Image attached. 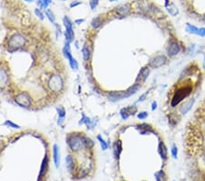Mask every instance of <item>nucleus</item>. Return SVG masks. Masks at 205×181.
<instances>
[{
  "label": "nucleus",
  "mask_w": 205,
  "mask_h": 181,
  "mask_svg": "<svg viewBox=\"0 0 205 181\" xmlns=\"http://www.w3.org/2000/svg\"><path fill=\"white\" fill-rule=\"evenodd\" d=\"M98 140H99V142H100V147H101V148L103 149V150H107L108 149V144H107V142L100 136H98Z\"/></svg>",
  "instance_id": "obj_30"
},
{
  "label": "nucleus",
  "mask_w": 205,
  "mask_h": 181,
  "mask_svg": "<svg viewBox=\"0 0 205 181\" xmlns=\"http://www.w3.org/2000/svg\"><path fill=\"white\" fill-rule=\"evenodd\" d=\"M94 146V142L90 139V138H88L86 137L85 138V147H88V148H90Z\"/></svg>",
  "instance_id": "obj_32"
},
{
  "label": "nucleus",
  "mask_w": 205,
  "mask_h": 181,
  "mask_svg": "<svg viewBox=\"0 0 205 181\" xmlns=\"http://www.w3.org/2000/svg\"><path fill=\"white\" fill-rule=\"evenodd\" d=\"M196 35H199V36H201V37H205V28L199 29Z\"/></svg>",
  "instance_id": "obj_37"
},
{
  "label": "nucleus",
  "mask_w": 205,
  "mask_h": 181,
  "mask_svg": "<svg viewBox=\"0 0 205 181\" xmlns=\"http://www.w3.org/2000/svg\"><path fill=\"white\" fill-rule=\"evenodd\" d=\"M193 103H194V99L193 98L187 100L186 102H184L182 105H180V112L182 113V114H187L190 110V108H191L192 105H193Z\"/></svg>",
  "instance_id": "obj_11"
},
{
  "label": "nucleus",
  "mask_w": 205,
  "mask_h": 181,
  "mask_svg": "<svg viewBox=\"0 0 205 181\" xmlns=\"http://www.w3.org/2000/svg\"><path fill=\"white\" fill-rule=\"evenodd\" d=\"M4 125L5 126H7V127H10V128H14V129H20V126L15 123H13L12 121L10 120H7L6 122L4 123Z\"/></svg>",
  "instance_id": "obj_28"
},
{
  "label": "nucleus",
  "mask_w": 205,
  "mask_h": 181,
  "mask_svg": "<svg viewBox=\"0 0 205 181\" xmlns=\"http://www.w3.org/2000/svg\"><path fill=\"white\" fill-rule=\"evenodd\" d=\"M68 63H69V66L71 67L72 70H78L79 69V63H78V62H77V60L74 58L72 59L71 60H69Z\"/></svg>",
  "instance_id": "obj_31"
},
{
  "label": "nucleus",
  "mask_w": 205,
  "mask_h": 181,
  "mask_svg": "<svg viewBox=\"0 0 205 181\" xmlns=\"http://www.w3.org/2000/svg\"><path fill=\"white\" fill-rule=\"evenodd\" d=\"M149 74H150V69L148 67L143 68V69H141V70L140 71V73H139V79L141 80L142 81H144L147 79Z\"/></svg>",
  "instance_id": "obj_23"
},
{
  "label": "nucleus",
  "mask_w": 205,
  "mask_h": 181,
  "mask_svg": "<svg viewBox=\"0 0 205 181\" xmlns=\"http://www.w3.org/2000/svg\"><path fill=\"white\" fill-rule=\"evenodd\" d=\"M191 91H192L191 83L184 84V85L178 87L176 91L174 92V94L172 98L171 105L172 107L177 106L180 102L183 101L186 97H188V96L191 93Z\"/></svg>",
  "instance_id": "obj_1"
},
{
  "label": "nucleus",
  "mask_w": 205,
  "mask_h": 181,
  "mask_svg": "<svg viewBox=\"0 0 205 181\" xmlns=\"http://www.w3.org/2000/svg\"><path fill=\"white\" fill-rule=\"evenodd\" d=\"M156 108H157V103H156V102H153V103H152V106H151V110L154 111V110L156 109Z\"/></svg>",
  "instance_id": "obj_39"
},
{
  "label": "nucleus",
  "mask_w": 205,
  "mask_h": 181,
  "mask_svg": "<svg viewBox=\"0 0 205 181\" xmlns=\"http://www.w3.org/2000/svg\"><path fill=\"white\" fill-rule=\"evenodd\" d=\"M99 2H100V0H89V6L92 10H94L97 7V6L99 5Z\"/></svg>",
  "instance_id": "obj_33"
},
{
  "label": "nucleus",
  "mask_w": 205,
  "mask_h": 181,
  "mask_svg": "<svg viewBox=\"0 0 205 181\" xmlns=\"http://www.w3.org/2000/svg\"><path fill=\"white\" fill-rule=\"evenodd\" d=\"M83 22H84V19H77V20H75V23L78 24V25H79V24H81Z\"/></svg>",
  "instance_id": "obj_40"
},
{
  "label": "nucleus",
  "mask_w": 205,
  "mask_h": 181,
  "mask_svg": "<svg viewBox=\"0 0 205 181\" xmlns=\"http://www.w3.org/2000/svg\"><path fill=\"white\" fill-rule=\"evenodd\" d=\"M79 125H86L88 126V128H92V127L95 125V124H96V121H93V120H91L90 118L87 117L85 114H83V116H82V118L80 119V121H79Z\"/></svg>",
  "instance_id": "obj_16"
},
{
  "label": "nucleus",
  "mask_w": 205,
  "mask_h": 181,
  "mask_svg": "<svg viewBox=\"0 0 205 181\" xmlns=\"http://www.w3.org/2000/svg\"><path fill=\"white\" fill-rule=\"evenodd\" d=\"M85 136H83L81 135H78V134H73V135H69L66 141L67 144H68L69 148L74 151H79L81 150V148L83 147H85Z\"/></svg>",
  "instance_id": "obj_2"
},
{
  "label": "nucleus",
  "mask_w": 205,
  "mask_h": 181,
  "mask_svg": "<svg viewBox=\"0 0 205 181\" xmlns=\"http://www.w3.org/2000/svg\"><path fill=\"white\" fill-rule=\"evenodd\" d=\"M62 1H67V0H62Z\"/></svg>",
  "instance_id": "obj_44"
},
{
  "label": "nucleus",
  "mask_w": 205,
  "mask_h": 181,
  "mask_svg": "<svg viewBox=\"0 0 205 181\" xmlns=\"http://www.w3.org/2000/svg\"><path fill=\"white\" fill-rule=\"evenodd\" d=\"M82 57H83V59L85 60V62L89 60L90 58V50H89V48L87 44H84V46L82 48Z\"/></svg>",
  "instance_id": "obj_22"
},
{
  "label": "nucleus",
  "mask_w": 205,
  "mask_h": 181,
  "mask_svg": "<svg viewBox=\"0 0 205 181\" xmlns=\"http://www.w3.org/2000/svg\"><path fill=\"white\" fill-rule=\"evenodd\" d=\"M66 166L67 168L68 169L69 172H72L74 170V168H75V162H74V158H73V156L68 155L66 156Z\"/></svg>",
  "instance_id": "obj_17"
},
{
  "label": "nucleus",
  "mask_w": 205,
  "mask_h": 181,
  "mask_svg": "<svg viewBox=\"0 0 205 181\" xmlns=\"http://www.w3.org/2000/svg\"><path fill=\"white\" fill-rule=\"evenodd\" d=\"M198 28L193 26V25H190V24H187L186 26V31L190 34H197V31H198Z\"/></svg>",
  "instance_id": "obj_27"
},
{
  "label": "nucleus",
  "mask_w": 205,
  "mask_h": 181,
  "mask_svg": "<svg viewBox=\"0 0 205 181\" xmlns=\"http://www.w3.org/2000/svg\"><path fill=\"white\" fill-rule=\"evenodd\" d=\"M57 114H58V125H61L62 123H63V121L65 119V116H66V111L63 107H58L57 108Z\"/></svg>",
  "instance_id": "obj_21"
},
{
  "label": "nucleus",
  "mask_w": 205,
  "mask_h": 181,
  "mask_svg": "<svg viewBox=\"0 0 205 181\" xmlns=\"http://www.w3.org/2000/svg\"><path fill=\"white\" fill-rule=\"evenodd\" d=\"M27 40L23 35L14 34L8 41V46L11 49H20V48L25 46Z\"/></svg>",
  "instance_id": "obj_4"
},
{
  "label": "nucleus",
  "mask_w": 205,
  "mask_h": 181,
  "mask_svg": "<svg viewBox=\"0 0 205 181\" xmlns=\"http://www.w3.org/2000/svg\"><path fill=\"white\" fill-rule=\"evenodd\" d=\"M180 51V46L176 40H172L169 44L167 48V54L169 57H174L176 56Z\"/></svg>",
  "instance_id": "obj_9"
},
{
  "label": "nucleus",
  "mask_w": 205,
  "mask_h": 181,
  "mask_svg": "<svg viewBox=\"0 0 205 181\" xmlns=\"http://www.w3.org/2000/svg\"><path fill=\"white\" fill-rule=\"evenodd\" d=\"M159 153H160V155L161 156L162 159H167V156H168V150H167V147L164 144L163 142H161L160 144H159Z\"/></svg>",
  "instance_id": "obj_20"
},
{
  "label": "nucleus",
  "mask_w": 205,
  "mask_h": 181,
  "mask_svg": "<svg viewBox=\"0 0 205 181\" xmlns=\"http://www.w3.org/2000/svg\"><path fill=\"white\" fill-rule=\"evenodd\" d=\"M63 23H64V26L66 28V31H65L66 40H67V42L70 43L74 40V38H75L74 30H73V28H72V22L68 17H65L63 19Z\"/></svg>",
  "instance_id": "obj_5"
},
{
  "label": "nucleus",
  "mask_w": 205,
  "mask_h": 181,
  "mask_svg": "<svg viewBox=\"0 0 205 181\" xmlns=\"http://www.w3.org/2000/svg\"><path fill=\"white\" fill-rule=\"evenodd\" d=\"M155 179H156V181H166L167 180V176H166V174L164 173V171H162V170H161V171H159V172H157V173H155Z\"/></svg>",
  "instance_id": "obj_25"
},
{
  "label": "nucleus",
  "mask_w": 205,
  "mask_h": 181,
  "mask_svg": "<svg viewBox=\"0 0 205 181\" xmlns=\"http://www.w3.org/2000/svg\"><path fill=\"white\" fill-rule=\"evenodd\" d=\"M129 6L128 4L126 5H119L116 7V12L117 14L120 17H125L129 13Z\"/></svg>",
  "instance_id": "obj_13"
},
{
  "label": "nucleus",
  "mask_w": 205,
  "mask_h": 181,
  "mask_svg": "<svg viewBox=\"0 0 205 181\" xmlns=\"http://www.w3.org/2000/svg\"><path fill=\"white\" fill-rule=\"evenodd\" d=\"M110 1H115V0H110Z\"/></svg>",
  "instance_id": "obj_43"
},
{
  "label": "nucleus",
  "mask_w": 205,
  "mask_h": 181,
  "mask_svg": "<svg viewBox=\"0 0 205 181\" xmlns=\"http://www.w3.org/2000/svg\"><path fill=\"white\" fill-rule=\"evenodd\" d=\"M203 21H204V22H205V15H204V16H203Z\"/></svg>",
  "instance_id": "obj_42"
},
{
  "label": "nucleus",
  "mask_w": 205,
  "mask_h": 181,
  "mask_svg": "<svg viewBox=\"0 0 205 181\" xmlns=\"http://www.w3.org/2000/svg\"><path fill=\"white\" fill-rule=\"evenodd\" d=\"M47 166H49V158L46 155L45 158L43 159L42 161V164H41V167H40V172H39V180L38 181H40L42 179V177L45 176L47 170Z\"/></svg>",
  "instance_id": "obj_14"
},
{
  "label": "nucleus",
  "mask_w": 205,
  "mask_h": 181,
  "mask_svg": "<svg viewBox=\"0 0 205 181\" xmlns=\"http://www.w3.org/2000/svg\"><path fill=\"white\" fill-rule=\"evenodd\" d=\"M8 81V76L6 70H0V88H3L7 85Z\"/></svg>",
  "instance_id": "obj_18"
},
{
  "label": "nucleus",
  "mask_w": 205,
  "mask_h": 181,
  "mask_svg": "<svg viewBox=\"0 0 205 181\" xmlns=\"http://www.w3.org/2000/svg\"><path fill=\"white\" fill-rule=\"evenodd\" d=\"M102 23H103L102 18L99 17V18H94V19L92 20V22H91V26H92L94 29H98V28H100V27L102 25Z\"/></svg>",
  "instance_id": "obj_26"
},
{
  "label": "nucleus",
  "mask_w": 205,
  "mask_h": 181,
  "mask_svg": "<svg viewBox=\"0 0 205 181\" xmlns=\"http://www.w3.org/2000/svg\"><path fill=\"white\" fill-rule=\"evenodd\" d=\"M139 88L140 85H134L133 87H131L124 92H112L108 94V99L112 102H117L122 99H126L129 97V96H131L132 94H134L139 90Z\"/></svg>",
  "instance_id": "obj_3"
},
{
  "label": "nucleus",
  "mask_w": 205,
  "mask_h": 181,
  "mask_svg": "<svg viewBox=\"0 0 205 181\" xmlns=\"http://www.w3.org/2000/svg\"><path fill=\"white\" fill-rule=\"evenodd\" d=\"M122 151V146H121V142L120 141H116L113 144V154L116 159L119 158V155L121 154Z\"/></svg>",
  "instance_id": "obj_15"
},
{
  "label": "nucleus",
  "mask_w": 205,
  "mask_h": 181,
  "mask_svg": "<svg viewBox=\"0 0 205 181\" xmlns=\"http://www.w3.org/2000/svg\"><path fill=\"white\" fill-rule=\"evenodd\" d=\"M136 112H137L136 106H129V107H125L123 109L120 110V115H121L122 119L126 120L129 116L133 115Z\"/></svg>",
  "instance_id": "obj_10"
},
{
  "label": "nucleus",
  "mask_w": 205,
  "mask_h": 181,
  "mask_svg": "<svg viewBox=\"0 0 205 181\" xmlns=\"http://www.w3.org/2000/svg\"><path fill=\"white\" fill-rule=\"evenodd\" d=\"M69 44H70L69 42L66 41V43L64 45V48H63V54L68 59V62L73 59V57H72V54H71V50H70V45Z\"/></svg>",
  "instance_id": "obj_19"
},
{
  "label": "nucleus",
  "mask_w": 205,
  "mask_h": 181,
  "mask_svg": "<svg viewBox=\"0 0 205 181\" xmlns=\"http://www.w3.org/2000/svg\"><path fill=\"white\" fill-rule=\"evenodd\" d=\"M49 86L51 91L53 92H58L61 91L63 88V81L62 78L59 75H53L49 81Z\"/></svg>",
  "instance_id": "obj_7"
},
{
  "label": "nucleus",
  "mask_w": 205,
  "mask_h": 181,
  "mask_svg": "<svg viewBox=\"0 0 205 181\" xmlns=\"http://www.w3.org/2000/svg\"><path fill=\"white\" fill-rule=\"evenodd\" d=\"M15 102L22 107H29L31 105V97L28 92H23L16 96Z\"/></svg>",
  "instance_id": "obj_6"
},
{
  "label": "nucleus",
  "mask_w": 205,
  "mask_h": 181,
  "mask_svg": "<svg viewBox=\"0 0 205 181\" xmlns=\"http://www.w3.org/2000/svg\"><path fill=\"white\" fill-rule=\"evenodd\" d=\"M172 156L174 158H176L177 155H178V148H177V147L175 146V144H173L172 147Z\"/></svg>",
  "instance_id": "obj_35"
},
{
  "label": "nucleus",
  "mask_w": 205,
  "mask_h": 181,
  "mask_svg": "<svg viewBox=\"0 0 205 181\" xmlns=\"http://www.w3.org/2000/svg\"><path fill=\"white\" fill-rule=\"evenodd\" d=\"M168 62V59L166 56L164 55H159V56H156L153 59H151L149 62V65L151 68L157 69V68H160L163 65H165Z\"/></svg>",
  "instance_id": "obj_8"
},
{
  "label": "nucleus",
  "mask_w": 205,
  "mask_h": 181,
  "mask_svg": "<svg viewBox=\"0 0 205 181\" xmlns=\"http://www.w3.org/2000/svg\"><path fill=\"white\" fill-rule=\"evenodd\" d=\"M53 161L55 166L58 168V166H60V150L57 144H54L53 146Z\"/></svg>",
  "instance_id": "obj_12"
},
{
  "label": "nucleus",
  "mask_w": 205,
  "mask_h": 181,
  "mask_svg": "<svg viewBox=\"0 0 205 181\" xmlns=\"http://www.w3.org/2000/svg\"><path fill=\"white\" fill-rule=\"evenodd\" d=\"M137 116L140 120H143V119L148 117V113L147 112H141V113H139Z\"/></svg>",
  "instance_id": "obj_36"
},
{
  "label": "nucleus",
  "mask_w": 205,
  "mask_h": 181,
  "mask_svg": "<svg viewBox=\"0 0 205 181\" xmlns=\"http://www.w3.org/2000/svg\"><path fill=\"white\" fill-rule=\"evenodd\" d=\"M81 4V2H79V1H75V2H72L71 4H70V7L72 8V7H76V6H78V5H80Z\"/></svg>",
  "instance_id": "obj_38"
},
{
  "label": "nucleus",
  "mask_w": 205,
  "mask_h": 181,
  "mask_svg": "<svg viewBox=\"0 0 205 181\" xmlns=\"http://www.w3.org/2000/svg\"><path fill=\"white\" fill-rule=\"evenodd\" d=\"M35 14L36 16H38V18H39L40 19H44V14L42 13V11L40 9H35Z\"/></svg>",
  "instance_id": "obj_34"
},
{
  "label": "nucleus",
  "mask_w": 205,
  "mask_h": 181,
  "mask_svg": "<svg viewBox=\"0 0 205 181\" xmlns=\"http://www.w3.org/2000/svg\"><path fill=\"white\" fill-rule=\"evenodd\" d=\"M52 3V0H38V6L41 8V9H43V10H47V7H49L50 4Z\"/></svg>",
  "instance_id": "obj_24"
},
{
  "label": "nucleus",
  "mask_w": 205,
  "mask_h": 181,
  "mask_svg": "<svg viewBox=\"0 0 205 181\" xmlns=\"http://www.w3.org/2000/svg\"><path fill=\"white\" fill-rule=\"evenodd\" d=\"M25 1H27V2H33L34 0H25Z\"/></svg>",
  "instance_id": "obj_41"
},
{
  "label": "nucleus",
  "mask_w": 205,
  "mask_h": 181,
  "mask_svg": "<svg viewBox=\"0 0 205 181\" xmlns=\"http://www.w3.org/2000/svg\"><path fill=\"white\" fill-rule=\"evenodd\" d=\"M46 16H47V18H49V20L51 22V23H55V16H54V14L52 13V11L50 10V9H47L46 10Z\"/></svg>",
  "instance_id": "obj_29"
}]
</instances>
